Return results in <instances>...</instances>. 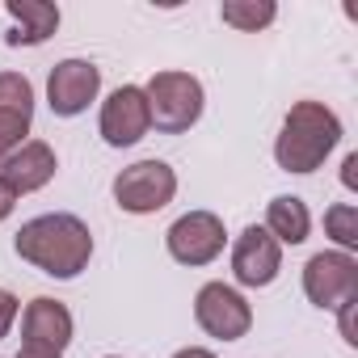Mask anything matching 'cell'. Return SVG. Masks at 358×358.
Masks as SVG:
<instances>
[{"mask_svg": "<svg viewBox=\"0 0 358 358\" xmlns=\"http://www.w3.org/2000/svg\"><path fill=\"white\" fill-rule=\"evenodd\" d=\"M13 249L22 262H30L51 278H76L93 257V232L80 215L55 211L22 224V232L13 236Z\"/></svg>", "mask_w": 358, "mask_h": 358, "instance_id": "obj_1", "label": "cell"}, {"mask_svg": "<svg viewBox=\"0 0 358 358\" xmlns=\"http://www.w3.org/2000/svg\"><path fill=\"white\" fill-rule=\"evenodd\" d=\"M337 143H341V118L324 101H295L274 139V160L282 173H316Z\"/></svg>", "mask_w": 358, "mask_h": 358, "instance_id": "obj_2", "label": "cell"}, {"mask_svg": "<svg viewBox=\"0 0 358 358\" xmlns=\"http://www.w3.org/2000/svg\"><path fill=\"white\" fill-rule=\"evenodd\" d=\"M143 97H148L152 127L164 131V135H186L203 118V106H207L203 80L190 76V72H156L143 85Z\"/></svg>", "mask_w": 358, "mask_h": 358, "instance_id": "obj_3", "label": "cell"}, {"mask_svg": "<svg viewBox=\"0 0 358 358\" xmlns=\"http://www.w3.org/2000/svg\"><path fill=\"white\" fill-rule=\"evenodd\" d=\"M177 194V173L164 160H135L114 177V203L127 215H156Z\"/></svg>", "mask_w": 358, "mask_h": 358, "instance_id": "obj_4", "label": "cell"}, {"mask_svg": "<svg viewBox=\"0 0 358 358\" xmlns=\"http://www.w3.org/2000/svg\"><path fill=\"white\" fill-rule=\"evenodd\" d=\"M194 320L207 337L215 341H241L249 329H253V308L249 299L228 287V282H207L199 295H194Z\"/></svg>", "mask_w": 358, "mask_h": 358, "instance_id": "obj_5", "label": "cell"}, {"mask_svg": "<svg viewBox=\"0 0 358 358\" xmlns=\"http://www.w3.org/2000/svg\"><path fill=\"white\" fill-rule=\"evenodd\" d=\"M164 245L173 262H182V266H211L224 253L228 232L215 211H190L182 220H173V228L164 232Z\"/></svg>", "mask_w": 358, "mask_h": 358, "instance_id": "obj_6", "label": "cell"}, {"mask_svg": "<svg viewBox=\"0 0 358 358\" xmlns=\"http://www.w3.org/2000/svg\"><path fill=\"white\" fill-rule=\"evenodd\" d=\"M303 295L316 308H324V312L341 308L345 299H358V262L350 253H341V249L308 257V266H303Z\"/></svg>", "mask_w": 358, "mask_h": 358, "instance_id": "obj_7", "label": "cell"}, {"mask_svg": "<svg viewBox=\"0 0 358 358\" xmlns=\"http://www.w3.org/2000/svg\"><path fill=\"white\" fill-rule=\"evenodd\" d=\"M97 93H101V68L89 59H64L47 76V101H51V114L59 118L85 114L89 101H97Z\"/></svg>", "mask_w": 358, "mask_h": 358, "instance_id": "obj_8", "label": "cell"}, {"mask_svg": "<svg viewBox=\"0 0 358 358\" xmlns=\"http://www.w3.org/2000/svg\"><path fill=\"white\" fill-rule=\"evenodd\" d=\"M97 127H101V139H106L110 148H131V143H139V139L152 131L143 89H139V85L114 89V93L106 97V106H101V122H97Z\"/></svg>", "mask_w": 358, "mask_h": 358, "instance_id": "obj_9", "label": "cell"}, {"mask_svg": "<svg viewBox=\"0 0 358 358\" xmlns=\"http://www.w3.org/2000/svg\"><path fill=\"white\" fill-rule=\"evenodd\" d=\"M278 270H282V245L266 228L249 224L232 245V278L241 287H270Z\"/></svg>", "mask_w": 358, "mask_h": 358, "instance_id": "obj_10", "label": "cell"}, {"mask_svg": "<svg viewBox=\"0 0 358 358\" xmlns=\"http://www.w3.org/2000/svg\"><path fill=\"white\" fill-rule=\"evenodd\" d=\"M34 122V85L22 72H0V164L17 152Z\"/></svg>", "mask_w": 358, "mask_h": 358, "instance_id": "obj_11", "label": "cell"}, {"mask_svg": "<svg viewBox=\"0 0 358 358\" xmlns=\"http://www.w3.org/2000/svg\"><path fill=\"white\" fill-rule=\"evenodd\" d=\"M55 169H59L55 148H51V143H43V139H26L17 152H9V156H5V164H0V182H5V186L22 199V194L43 190L51 177H55Z\"/></svg>", "mask_w": 358, "mask_h": 358, "instance_id": "obj_12", "label": "cell"}, {"mask_svg": "<svg viewBox=\"0 0 358 358\" xmlns=\"http://www.w3.org/2000/svg\"><path fill=\"white\" fill-rule=\"evenodd\" d=\"M22 337H26V345H47V350L64 354L68 341H72V312L59 299L38 295L22 312Z\"/></svg>", "mask_w": 358, "mask_h": 358, "instance_id": "obj_13", "label": "cell"}, {"mask_svg": "<svg viewBox=\"0 0 358 358\" xmlns=\"http://www.w3.org/2000/svg\"><path fill=\"white\" fill-rule=\"evenodd\" d=\"M5 13L17 22L5 34L9 47H38L59 30V5H51V0H9Z\"/></svg>", "mask_w": 358, "mask_h": 358, "instance_id": "obj_14", "label": "cell"}, {"mask_svg": "<svg viewBox=\"0 0 358 358\" xmlns=\"http://www.w3.org/2000/svg\"><path fill=\"white\" fill-rule=\"evenodd\" d=\"M278 245H303L308 241V232H312V215H308V207H303V199H295V194H278V199H270V207H266V224H262Z\"/></svg>", "mask_w": 358, "mask_h": 358, "instance_id": "obj_15", "label": "cell"}, {"mask_svg": "<svg viewBox=\"0 0 358 358\" xmlns=\"http://www.w3.org/2000/svg\"><path fill=\"white\" fill-rule=\"evenodd\" d=\"M220 17H224L232 30L257 34V30H266V26L278 17V9L270 5V0H224V5H220Z\"/></svg>", "mask_w": 358, "mask_h": 358, "instance_id": "obj_16", "label": "cell"}, {"mask_svg": "<svg viewBox=\"0 0 358 358\" xmlns=\"http://www.w3.org/2000/svg\"><path fill=\"white\" fill-rule=\"evenodd\" d=\"M324 232L341 245V253L358 249V211H354L350 203H333V207L324 211Z\"/></svg>", "mask_w": 358, "mask_h": 358, "instance_id": "obj_17", "label": "cell"}, {"mask_svg": "<svg viewBox=\"0 0 358 358\" xmlns=\"http://www.w3.org/2000/svg\"><path fill=\"white\" fill-rule=\"evenodd\" d=\"M17 312H22L17 295H13V291H5V287H0V337H9V329H13Z\"/></svg>", "mask_w": 358, "mask_h": 358, "instance_id": "obj_18", "label": "cell"}, {"mask_svg": "<svg viewBox=\"0 0 358 358\" xmlns=\"http://www.w3.org/2000/svg\"><path fill=\"white\" fill-rule=\"evenodd\" d=\"M13 207H17V194H13L5 182H0V224H5V220L13 215Z\"/></svg>", "mask_w": 358, "mask_h": 358, "instance_id": "obj_19", "label": "cell"}, {"mask_svg": "<svg viewBox=\"0 0 358 358\" xmlns=\"http://www.w3.org/2000/svg\"><path fill=\"white\" fill-rule=\"evenodd\" d=\"M17 358H64V354H55V350H47V345H26V341H22Z\"/></svg>", "mask_w": 358, "mask_h": 358, "instance_id": "obj_20", "label": "cell"}, {"mask_svg": "<svg viewBox=\"0 0 358 358\" xmlns=\"http://www.w3.org/2000/svg\"><path fill=\"white\" fill-rule=\"evenodd\" d=\"M354 169H358V156L350 152V156H345V164H341V182H345V186H354Z\"/></svg>", "mask_w": 358, "mask_h": 358, "instance_id": "obj_21", "label": "cell"}, {"mask_svg": "<svg viewBox=\"0 0 358 358\" xmlns=\"http://www.w3.org/2000/svg\"><path fill=\"white\" fill-rule=\"evenodd\" d=\"M173 358H215L211 350H203V345H186V350H177Z\"/></svg>", "mask_w": 358, "mask_h": 358, "instance_id": "obj_22", "label": "cell"}, {"mask_svg": "<svg viewBox=\"0 0 358 358\" xmlns=\"http://www.w3.org/2000/svg\"><path fill=\"white\" fill-rule=\"evenodd\" d=\"M106 358H118V354H106Z\"/></svg>", "mask_w": 358, "mask_h": 358, "instance_id": "obj_23", "label": "cell"}]
</instances>
